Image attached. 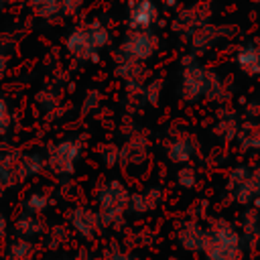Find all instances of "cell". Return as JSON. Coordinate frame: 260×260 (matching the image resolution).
<instances>
[{
  "label": "cell",
  "instance_id": "cell-1",
  "mask_svg": "<svg viewBox=\"0 0 260 260\" xmlns=\"http://www.w3.org/2000/svg\"><path fill=\"white\" fill-rule=\"evenodd\" d=\"M108 43H110V30L100 20H89L75 26L67 35L65 49L69 51L71 57L79 61H98L100 51L108 47Z\"/></svg>",
  "mask_w": 260,
  "mask_h": 260
},
{
  "label": "cell",
  "instance_id": "cell-2",
  "mask_svg": "<svg viewBox=\"0 0 260 260\" xmlns=\"http://www.w3.org/2000/svg\"><path fill=\"white\" fill-rule=\"evenodd\" d=\"M201 254L205 260H244V248L238 230L225 219H215L205 230Z\"/></svg>",
  "mask_w": 260,
  "mask_h": 260
},
{
  "label": "cell",
  "instance_id": "cell-3",
  "mask_svg": "<svg viewBox=\"0 0 260 260\" xmlns=\"http://www.w3.org/2000/svg\"><path fill=\"white\" fill-rule=\"evenodd\" d=\"M98 205L100 217L104 225H120L124 213L130 205V191L122 181H108L98 189Z\"/></svg>",
  "mask_w": 260,
  "mask_h": 260
},
{
  "label": "cell",
  "instance_id": "cell-4",
  "mask_svg": "<svg viewBox=\"0 0 260 260\" xmlns=\"http://www.w3.org/2000/svg\"><path fill=\"white\" fill-rule=\"evenodd\" d=\"M219 79L213 71L199 63H189L183 67L181 75V95L185 102H197L201 98H215V91H219Z\"/></svg>",
  "mask_w": 260,
  "mask_h": 260
},
{
  "label": "cell",
  "instance_id": "cell-5",
  "mask_svg": "<svg viewBox=\"0 0 260 260\" xmlns=\"http://www.w3.org/2000/svg\"><path fill=\"white\" fill-rule=\"evenodd\" d=\"M158 49V37L146 28V30H132L124 37L120 49H118V61H134L144 63L148 61Z\"/></svg>",
  "mask_w": 260,
  "mask_h": 260
},
{
  "label": "cell",
  "instance_id": "cell-6",
  "mask_svg": "<svg viewBox=\"0 0 260 260\" xmlns=\"http://www.w3.org/2000/svg\"><path fill=\"white\" fill-rule=\"evenodd\" d=\"M81 156V142L75 138H65L49 146L47 152V167L51 173L59 177H67L75 173V165Z\"/></svg>",
  "mask_w": 260,
  "mask_h": 260
},
{
  "label": "cell",
  "instance_id": "cell-7",
  "mask_svg": "<svg viewBox=\"0 0 260 260\" xmlns=\"http://www.w3.org/2000/svg\"><path fill=\"white\" fill-rule=\"evenodd\" d=\"M83 0H28L30 10L45 20L67 18L79 12Z\"/></svg>",
  "mask_w": 260,
  "mask_h": 260
},
{
  "label": "cell",
  "instance_id": "cell-8",
  "mask_svg": "<svg viewBox=\"0 0 260 260\" xmlns=\"http://www.w3.org/2000/svg\"><path fill=\"white\" fill-rule=\"evenodd\" d=\"M158 18V8L154 0H134L128 6L126 24L130 30H146Z\"/></svg>",
  "mask_w": 260,
  "mask_h": 260
},
{
  "label": "cell",
  "instance_id": "cell-9",
  "mask_svg": "<svg viewBox=\"0 0 260 260\" xmlns=\"http://www.w3.org/2000/svg\"><path fill=\"white\" fill-rule=\"evenodd\" d=\"M69 223L71 228L81 236V238H95L98 232L104 228L102 223V217H100V211H93L89 207H73L69 211Z\"/></svg>",
  "mask_w": 260,
  "mask_h": 260
},
{
  "label": "cell",
  "instance_id": "cell-10",
  "mask_svg": "<svg viewBox=\"0 0 260 260\" xmlns=\"http://www.w3.org/2000/svg\"><path fill=\"white\" fill-rule=\"evenodd\" d=\"M232 191H234V199L240 205H250V203L260 205V169L248 171V175L240 183H236Z\"/></svg>",
  "mask_w": 260,
  "mask_h": 260
},
{
  "label": "cell",
  "instance_id": "cell-11",
  "mask_svg": "<svg viewBox=\"0 0 260 260\" xmlns=\"http://www.w3.org/2000/svg\"><path fill=\"white\" fill-rule=\"evenodd\" d=\"M18 160H20V152H8L6 150L0 154V191L12 189L14 185L20 183Z\"/></svg>",
  "mask_w": 260,
  "mask_h": 260
},
{
  "label": "cell",
  "instance_id": "cell-12",
  "mask_svg": "<svg viewBox=\"0 0 260 260\" xmlns=\"http://www.w3.org/2000/svg\"><path fill=\"white\" fill-rule=\"evenodd\" d=\"M179 244L189 252H201L205 244V228H201L197 221H185L177 232Z\"/></svg>",
  "mask_w": 260,
  "mask_h": 260
},
{
  "label": "cell",
  "instance_id": "cell-13",
  "mask_svg": "<svg viewBox=\"0 0 260 260\" xmlns=\"http://www.w3.org/2000/svg\"><path fill=\"white\" fill-rule=\"evenodd\" d=\"M236 63L238 67L250 75V77H260V45H244L236 53Z\"/></svg>",
  "mask_w": 260,
  "mask_h": 260
},
{
  "label": "cell",
  "instance_id": "cell-14",
  "mask_svg": "<svg viewBox=\"0 0 260 260\" xmlns=\"http://www.w3.org/2000/svg\"><path fill=\"white\" fill-rule=\"evenodd\" d=\"M197 152V144L193 142L191 136H177L171 140L169 148H167V156L171 162H177V165H183V162H189Z\"/></svg>",
  "mask_w": 260,
  "mask_h": 260
},
{
  "label": "cell",
  "instance_id": "cell-15",
  "mask_svg": "<svg viewBox=\"0 0 260 260\" xmlns=\"http://www.w3.org/2000/svg\"><path fill=\"white\" fill-rule=\"evenodd\" d=\"M160 191L158 189H148V191H142V193H132L130 195V205L128 209H132L134 213H146V211H152L158 203H160Z\"/></svg>",
  "mask_w": 260,
  "mask_h": 260
},
{
  "label": "cell",
  "instance_id": "cell-16",
  "mask_svg": "<svg viewBox=\"0 0 260 260\" xmlns=\"http://www.w3.org/2000/svg\"><path fill=\"white\" fill-rule=\"evenodd\" d=\"M47 165V158H43L39 152H24L20 154V160H18V173H20V183L39 175L43 171V167Z\"/></svg>",
  "mask_w": 260,
  "mask_h": 260
},
{
  "label": "cell",
  "instance_id": "cell-17",
  "mask_svg": "<svg viewBox=\"0 0 260 260\" xmlns=\"http://www.w3.org/2000/svg\"><path fill=\"white\" fill-rule=\"evenodd\" d=\"M14 230H16V234H18V238L30 240V238L43 234V221L37 217V213H28V211H26L24 215H20V217L16 219Z\"/></svg>",
  "mask_w": 260,
  "mask_h": 260
},
{
  "label": "cell",
  "instance_id": "cell-18",
  "mask_svg": "<svg viewBox=\"0 0 260 260\" xmlns=\"http://www.w3.org/2000/svg\"><path fill=\"white\" fill-rule=\"evenodd\" d=\"M219 37V28L211 26V24H201L197 28H193L191 32V45L195 49H207L209 45H213Z\"/></svg>",
  "mask_w": 260,
  "mask_h": 260
},
{
  "label": "cell",
  "instance_id": "cell-19",
  "mask_svg": "<svg viewBox=\"0 0 260 260\" xmlns=\"http://www.w3.org/2000/svg\"><path fill=\"white\" fill-rule=\"evenodd\" d=\"M236 136L240 138L242 148H260V122L244 124V128L238 130Z\"/></svg>",
  "mask_w": 260,
  "mask_h": 260
},
{
  "label": "cell",
  "instance_id": "cell-20",
  "mask_svg": "<svg viewBox=\"0 0 260 260\" xmlns=\"http://www.w3.org/2000/svg\"><path fill=\"white\" fill-rule=\"evenodd\" d=\"M35 246L26 238H16L8 248V260H32Z\"/></svg>",
  "mask_w": 260,
  "mask_h": 260
},
{
  "label": "cell",
  "instance_id": "cell-21",
  "mask_svg": "<svg viewBox=\"0 0 260 260\" xmlns=\"http://www.w3.org/2000/svg\"><path fill=\"white\" fill-rule=\"evenodd\" d=\"M22 205H24V209L28 213H41V211H45L49 207V197L45 193H41V191H35L22 201Z\"/></svg>",
  "mask_w": 260,
  "mask_h": 260
},
{
  "label": "cell",
  "instance_id": "cell-22",
  "mask_svg": "<svg viewBox=\"0 0 260 260\" xmlns=\"http://www.w3.org/2000/svg\"><path fill=\"white\" fill-rule=\"evenodd\" d=\"M177 183H179L183 189H193L195 183H197V173H195V169H191V167L181 169V171L177 173Z\"/></svg>",
  "mask_w": 260,
  "mask_h": 260
},
{
  "label": "cell",
  "instance_id": "cell-23",
  "mask_svg": "<svg viewBox=\"0 0 260 260\" xmlns=\"http://www.w3.org/2000/svg\"><path fill=\"white\" fill-rule=\"evenodd\" d=\"M10 122H12V118H10V108H8V104L0 98V136L8 132Z\"/></svg>",
  "mask_w": 260,
  "mask_h": 260
},
{
  "label": "cell",
  "instance_id": "cell-24",
  "mask_svg": "<svg viewBox=\"0 0 260 260\" xmlns=\"http://www.w3.org/2000/svg\"><path fill=\"white\" fill-rule=\"evenodd\" d=\"M158 87H162V81H158V79H154V81H150V83L146 85V89H144V98H146L150 104H156V102H158V93H160Z\"/></svg>",
  "mask_w": 260,
  "mask_h": 260
},
{
  "label": "cell",
  "instance_id": "cell-25",
  "mask_svg": "<svg viewBox=\"0 0 260 260\" xmlns=\"http://www.w3.org/2000/svg\"><path fill=\"white\" fill-rule=\"evenodd\" d=\"M6 228H8V221H6V217L0 213V238L6 236Z\"/></svg>",
  "mask_w": 260,
  "mask_h": 260
},
{
  "label": "cell",
  "instance_id": "cell-26",
  "mask_svg": "<svg viewBox=\"0 0 260 260\" xmlns=\"http://www.w3.org/2000/svg\"><path fill=\"white\" fill-rule=\"evenodd\" d=\"M4 67H6V57H4V55H0V75H2Z\"/></svg>",
  "mask_w": 260,
  "mask_h": 260
},
{
  "label": "cell",
  "instance_id": "cell-27",
  "mask_svg": "<svg viewBox=\"0 0 260 260\" xmlns=\"http://www.w3.org/2000/svg\"><path fill=\"white\" fill-rule=\"evenodd\" d=\"M2 4H4V2H2V0H0V8H2Z\"/></svg>",
  "mask_w": 260,
  "mask_h": 260
},
{
  "label": "cell",
  "instance_id": "cell-28",
  "mask_svg": "<svg viewBox=\"0 0 260 260\" xmlns=\"http://www.w3.org/2000/svg\"><path fill=\"white\" fill-rule=\"evenodd\" d=\"M171 260H179V258H171Z\"/></svg>",
  "mask_w": 260,
  "mask_h": 260
},
{
  "label": "cell",
  "instance_id": "cell-29",
  "mask_svg": "<svg viewBox=\"0 0 260 260\" xmlns=\"http://www.w3.org/2000/svg\"><path fill=\"white\" fill-rule=\"evenodd\" d=\"M2 2H8V0H2Z\"/></svg>",
  "mask_w": 260,
  "mask_h": 260
},
{
  "label": "cell",
  "instance_id": "cell-30",
  "mask_svg": "<svg viewBox=\"0 0 260 260\" xmlns=\"http://www.w3.org/2000/svg\"><path fill=\"white\" fill-rule=\"evenodd\" d=\"M258 2H260V0H258Z\"/></svg>",
  "mask_w": 260,
  "mask_h": 260
},
{
  "label": "cell",
  "instance_id": "cell-31",
  "mask_svg": "<svg viewBox=\"0 0 260 260\" xmlns=\"http://www.w3.org/2000/svg\"><path fill=\"white\" fill-rule=\"evenodd\" d=\"M61 260H63V258H61Z\"/></svg>",
  "mask_w": 260,
  "mask_h": 260
}]
</instances>
